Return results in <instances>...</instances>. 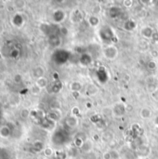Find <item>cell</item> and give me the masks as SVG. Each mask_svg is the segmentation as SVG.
I'll return each mask as SVG.
<instances>
[{
    "instance_id": "cell-1",
    "label": "cell",
    "mask_w": 158,
    "mask_h": 159,
    "mask_svg": "<svg viewBox=\"0 0 158 159\" xmlns=\"http://www.w3.org/2000/svg\"><path fill=\"white\" fill-rule=\"evenodd\" d=\"M117 48L113 46H109L104 50V55L107 59L113 60L117 56Z\"/></svg>"
},
{
    "instance_id": "cell-2",
    "label": "cell",
    "mask_w": 158,
    "mask_h": 159,
    "mask_svg": "<svg viewBox=\"0 0 158 159\" xmlns=\"http://www.w3.org/2000/svg\"><path fill=\"white\" fill-rule=\"evenodd\" d=\"M150 154V148L147 145H141L138 150V155L140 156H147Z\"/></svg>"
},
{
    "instance_id": "cell-3",
    "label": "cell",
    "mask_w": 158,
    "mask_h": 159,
    "mask_svg": "<svg viewBox=\"0 0 158 159\" xmlns=\"http://www.w3.org/2000/svg\"><path fill=\"white\" fill-rule=\"evenodd\" d=\"M78 120L75 116H69L68 118H66V125L69 126L71 128H74L77 125Z\"/></svg>"
},
{
    "instance_id": "cell-4",
    "label": "cell",
    "mask_w": 158,
    "mask_h": 159,
    "mask_svg": "<svg viewBox=\"0 0 158 159\" xmlns=\"http://www.w3.org/2000/svg\"><path fill=\"white\" fill-rule=\"evenodd\" d=\"M141 34L146 38H150V37H153V34L154 32L153 30L150 28V27H144V28L141 30Z\"/></svg>"
},
{
    "instance_id": "cell-5",
    "label": "cell",
    "mask_w": 158,
    "mask_h": 159,
    "mask_svg": "<svg viewBox=\"0 0 158 159\" xmlns=\"http://www.w3.org/2000/svg\"><path fill=\"white\" fill-rule=\"evenodd\" d=\"M151 115H152V112L148 108H143L141 111V115L142 118H148V117L151 116Z\"/></svg>"
},
{
    "instance_id": "cell-6",
    "label": "cell",
    "mask_w": 158,
    "mask_h": 159,
    "mask_svg": "<svg viewBox=\"0 0 158 159\" xmlns=\"http://www.w3.org/2000/svg\"><path fill=\"white\" fill-rule=\"evenodd\" d=\"M82 159H98V158H97V155H96L94 152L90 151V152H88V153L84 154Z\"/></svg>"
},
{
    "instance_id": "cell-7",
    "label": "cell",
    "mask_w": 158,
    "mask_h": 159,
    "mask_svg": "<svg viewBox=\"0 0 158 159\" xmlns=\"http://www.w3.org/2000/svg\"><path fill=\"white\" fill-rule=\"evenodd\" d=\"M81 63H83L84 65H87L88 63H91V58L88 56V55L85 54L83 56L81 57Z\"/></svg>"
},
{
    "instance_id": "cell-8",
    "label": "cell",
    "mask_w": 158,
    "mask_h": 159,
    "mask_svg": "<svg viewBox=\"0 0 158 159\" xmlns=\"http://www.w3.org/2000/svg\"><path fill=\"white\" fill-rule=\"evenodd\" d=\"M88 22H89V24H90L91 26L95 27V26H97L99 24V18H97L96 16H91L90 18H89L88 20Z\"/></svg>"
},
{
    "instance_id": "cell-9",
    "label": "cell",
    "mask_w": 158,
    "mask_h": 159,
    "mask_svg": "<svg viewBox=\"0 0 158 159\" xmlns=\"http://www.w3.org/2000/svg\"><path fill=\"white\" fill-rule=\"evenodd\" d=\"M72 89H73V91H76L78 92V90H80L81 89V84L79 82H74L73 84H72Z\"/></svg>"
},
{
    "instance_id": "cell-10",
    "label": "cell",
    "mask_w": 158,
    "mask_h": 159,
    "mask_svg": "<svg viewBox=\"0 0 158 159\" xmlns=\"http://www.w3.org/2000/svg\"><path fill=\"white\" fill-rule=\"evenodd\" d=\"M110 154H111V157L112 159H118L120 157V155L118 154L117 151L113 150V151H110Z\"/></svg>"
},
{
    "instance_id": "cell-11",
    "label": "cell",
    "mask_w": 158,
    "mask_h": 159,
    "mask_svg": "<svg viewBox=\"0 0 158 159\" xmlns=\"http://www.w3.org/2000/svg\"><path fill=\"white\" fill-rule=\"evenodd\" d=\"M128 25V27L127 29H128V30H132V29H134V27L136 26V24H135V23H133L132 20H127V22L126 23V26H127Z\"/></svg>"
},
{
    "instance_id": "cell-12",
    "label": "cell",
    "mask_w": 158,
    "mask_h": 159,
    "mask_svg": "<svg viewBox=\"0 0 158 159\" xmlns=\"http://www.w3.org/2000/svg\"><path fill=\"white\" fill-rule=\"evenodd\" d=\"M148 68L149 69H155L156 68V63L154 61H151L148 63Z\"/></svg>"
},
{
    "instance_id": "cell-13",
    "label": "cell",
    "mask_w": 158,
    "mask_h": 159,
    "mask_svg": "<svg viewBox=\"0 0 158 159\" xmlns=\"http://www.w3.org/2000/svg\"><path fill=\"white\" fill-rule=\"evenodd\" d=\"M100 11V7L99 5H96L92 9V12L94 13V14H97V13H99Z\"/></svg>"
},
{
    "instance_id": "cell-14",
    "label": "cell",
    "mask_w": 158,
    "mask_h": 159,
    "mask_svg": "<svg viewBox=\"0 0 158 159\" xmlns=\"http://www.w3.org/2000/svg\"><path fill=\"white\" fill-rule=\"evenodd\" d=\"M152 96H153V98H154L155 101H158V88H157V89H155V90L153 92Z\"/></svg>"
},
{
    "instance_id": "cell-15",
    "label": "cell",
    "mask_w": 158,
    "mask_h": 159,
    "mask_svg": "<svg viewBox=\"0 0 158 159\" xmlns=\"http://www.w3.org/2000/svg\"><path fill=\"white\" fill-rule=\"evenodd\" d=\"M103 159H112V157H111V154H110V152H106V153L103 154Z\"/></svg>"
},
{
    "instance_id": "cell-16",
    "label": "cell",
    "mask_w": 158,
    "mask_h": 159,
    "mask_svg": "<svg viewBox=\"0 0 158 159\" xmlns=\"http://www.w3.org/2000/svg\"><path fill=\"white\" fill-rule=\"evenodd\" d=\"M132 1H131V0H128V1H124V4H125V6L126 7H128V8H129V7H131L132 6Z\"/></svg>"
},
{
    "instance_id": "cell-17",
    "label": "cell",
    "mask_w": 158,
    "mask_h": 159,
    "mask_svg": "<svg viewBox=\"0 0 158 159\" xmlns=\"http://www.w3.org/2000/svg\"><path fill=\"white\" fill-rule=\"evenodd\" d=\"M52 154L51 149H47V155H50Z\"/></svg>"
}]
</instances>
